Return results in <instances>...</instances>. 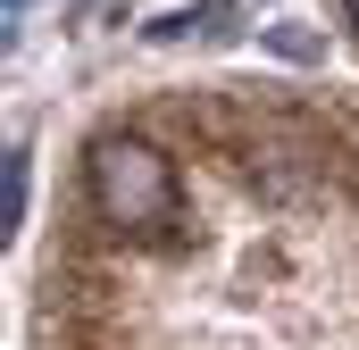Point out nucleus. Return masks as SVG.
<instances>
[{"instance_id":"obj_2","label":"nucleus","mask_w":359,"mask_h":350,"mask_svg":"<svg viewBox=\"0 0 359 350\" xmlns=\"http://www.w3.org/2000/svg\"><path fill=\"white\" fill-rule=\"evenodd\" d=\"M209 34H234V0H209L192 17H159L151 25V42H209Z\"/></svg>"},{"instance_id":"obj_3","label":"nucleus","mask_w":359,"mask_h":350,"mask_svg":"<svg viewBox=\"0 0 359 350\" xmlns=\"http://www.w3.org/2000/svg\"><path fill=\"white\" fill-rule=\"evenodd\" d=\"M268 42H276V50H284V59H301V67H318V50H326V42H318L309 25H276Z\"/></svg>"},{"instance_id":"obj_4","label":"nucleus","mask_w":359,"mask_h":350,"mask_svg":"<svg viewBox=\"0 0 359 350\" xmlns=\"http://www.w3.org/2000/svg\"><path fill=\"white\" fill-rule=\"evenodd\" d=\"M343 8H351V25H359V0H343Z\"/></svg>"},{"instance_id":"obj_1","label":"nucleus","mask_w":359,"mask_h":350,"mask_svg":"<svg viewBox=\"0 0 359 350\" xmlns=\"http://www.w3.org/2000/svg\"><path fill=\"white\" fill-rule=\"evenodd\" d=\"M92 209L117 225V234H151L176 217V167L142 142V134H117L92 150Z\"/></svg>"}]
</instances>
